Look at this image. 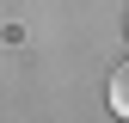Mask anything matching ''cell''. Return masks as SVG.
<instances>
[{
	"label": "cell",
	"instance_id": "1",
	"mask_svg": "<svg viewBox=\"0 0 129 123\" xmlns=\"http://www.w3.org/2000/svg\"><path fill=\"white\" fill-rule=\"evenodd\" d=\"M111 111H117V117H129V61L111 74Z\"/></svg>",
	"mask_w": 129,
	"mask_h": 123
}]
</instances>
